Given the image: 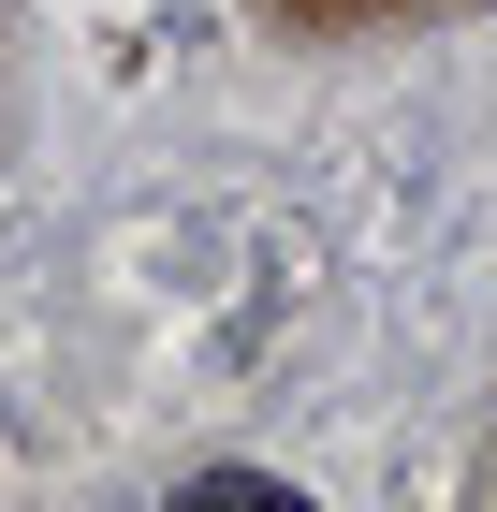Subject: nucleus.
<instances>
[{
    "instance_id": "nucleus-1",
    "label": "nucleus",
    "mask_w": 497,
    "mask_h": 512,
    "mask_svg": "<svg viewBox=\"0 0 497 512\" xmlns=\"http://www.w3.org/2000/svg\"><path fill=\"white\" fill-rule=\"evenodd\" d=\"M191 498H205V512H293V498H278V483H264V469H205V483H191Z\"/></svg>"
}]
</instances>
